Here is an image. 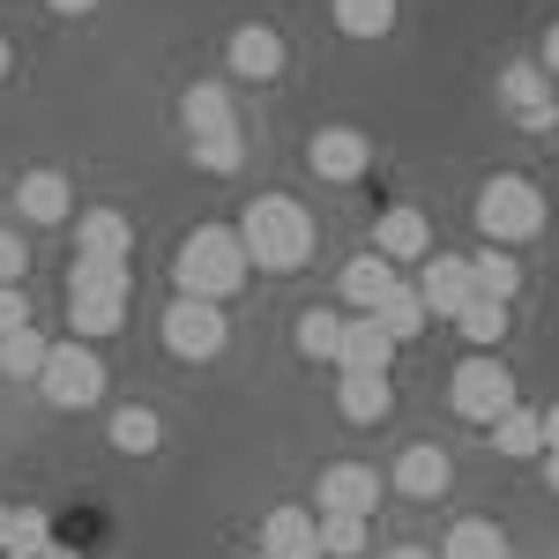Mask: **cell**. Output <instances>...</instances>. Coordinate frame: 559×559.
Instances as JSON below:
<instances>
[{
  "label": "cell",
  "instance_id": "obj_1",
  "mask_svg": "<svg viewBox=\"0 0 559 559\" xmlns=\"http://www.w3.org/2000/svg\"><path fill=\"white\" fill-rule=\"evenodd\" d=\"M247 276H254V261H247V247H239V231H231V224H202V231H187V239H179V261H173L179 299L224 306Z\"/></svg>",
  "mask_w": 559,
  "mask_h": 559
},
{
  "label": "cell",
  "instance_id": "obj_2",
  "mask_svg": "<svg viewBox=\"0 0 559 559\" xmlns=\"http://www.w3.org/2000/svg\"><path fill=\"white\" fill-rule=\"evenodd\" d=\"M239 247H247L254 269L292 276V269H306V254H313V216H306L292 194H261V202H247V216H239Z\"/></svg>",
  "mask_w": 559,
  "mask_h": 559
},
{
  "label": "cell",
  "instance_id": "obj_3",
  "mask_svg": "<svg viewBox=\"0 0 559 559\" xmlns=\"http://www.w3.org/2000/svg\"><path fill=\"white\" fill-rule=\"evenodd\" d=\"M477 231H485L492 247H522V239H537V231H545V194H537L522 173L485 179V187H477Z\"/></svg>",
  "mask_w": 559,
  "mask_h": 559
},
{
  "label": "cell",
  "instance_id": "obj_4",
  "mask_svg": "<svg viewBox=\"0 0 559 559\" xmlns=\"http://www.w3.org/2000/svg\"><path fill=\"white\" fill-rule=\"evenodd\" d=\"M448 395H455V418H471V426H500V418L515 411V373H508L492 350H477V358L455 366Z\"/></svg>",
  "mask_w": 559,
  "mask_h": 559
},
{
  "label": "cell",
  "instance_id": "obj_5",
  "mask_svg": "<svg viewBox=\"0 0 559 559\" xmlns=\"http://www.w3.org/2000/svg\"><path fill=\"white\" fill-rule=\"evenodd\" d=\"M38 388H45L52 411H90V403H105V358L90 344H52Z\"/></svg>",
  "mask_w": 559,
  "mask_h": 559
},
{
  "label": "cell",
  "instance_id": "obj_6",
  "mask_svg": "<svg viewBox=\"0 0 559 559\" xmlns=\"http://www.w3.org/2000/svg\"><path fill=\"white\" fill-rule=\"evenodd\" d=\"M224 336H231L224 306H210V299H173L165 306V350H173V358H216Z\"/></svg>",
  "mask_w": 559,
  "mask_h": 559
},
{
  "label": "cell",
  "instance_id": "obj_7",
  "mask_svg": "<svg viewBox=\"0 0 559 559\" xmlns=\"http://www.w3.org/2000/svg\"><path fill=\"white\" fill-rule=\"evenodd\" d=\"M418 299H426L432 321H455V313L477 299L471 254H426V261H418Z\"/></svg>",
  "mask_w": 559,
  "mask_h": 559
},
{
  "label": "cell",
  "instance_id": "obj_8",
  "mask_svg": "<svg viewBox=\"0 0 559 559\" xmlns=\"http://www.w3.org/2000/svg\"><path fill=\"white\" fill-rule=\"evenodd\" d=\"M313 500H321V515H373V508H381V471H366V463H329L321 485H313Z\"/></svg>",
  "mask_w": 559,
  "mask_h": 559
},
{
  "label": "cell",
  "instance_id": "obj_9",
  "mask_svg": "<svg viewBox=\"0 0 559 559\" xmlns=\"http://www.w3.org/2000/svg\"><path fill=\"white\" fill-rule=\"evenodd\" d=\"M306 165H313L321 179H336V187H344V179H366V165H373V142H366L358 128H321L313 142H306Z\"/></svg>",
  "mask_w": 559,
  "mask_h": 559
},
{
  "label": "cell",
  "instance_id": "obj_10",
  "mask_svg": "<svg viewBox=\"0 0 559 559\" xmlns=\"http://www.w3.org/2000/svg\"><path fill=\"white\" fill-rule=\"evenodd\" d=\"M448 485H455V463H448L440 440H418V448L395 455V492H403V500H440Z\"/></svg>",
  "mask_w": 559,
  "mask_h": 559
},
{
  "label": "cell",
  "instance_id": "obj_11",
  "mask_svg": "<svg viewBox=\"0 0 559 559\" xmlns=\"http://www.w3.org/2000/svg\"><path fill=\"white\" fill-rule=\"evenodd\" d=\"M261 552L269 559H321V515L313 508H269Z\"/></svg>",
  "mask_w": 559,
  "mask_h": 559
},
{
  "label": "cell",
  "instance_id": "obj_12",
  "mask_svg": "<svg viewBox=\"0 0 559 559\" xmlns=\"http://www.w3.org/2000/svg\"><path fill=\"white\" fill-rule=\"evenodd\" d=\"M231 75L239 83H276L284 75V38L269 23H239L231 31Z\"/></svg>",
  "mask_w": 559,
  "mask_h": 559
},
{
  "label": "cell",
  "instance_id": "obj_13",
  "mask_svg": "<svg viewBox=\"0 0 559 559\" xmlns=\"http://www.w3.org/2000/svg\"><path fill=\"white\" fill-rule=\"evenodd\" d=\"M373 254H388V261H426L432 254V224H426V210H381V224H373Z\"/></svg>",
  "mask_w": 559,
  "mask_h": 559
},
{
  "label": "cell",
  "instance_id": "obj_14",
  "mask_svg": "<svg viewBox=\"0 0 559 559\" xmlns=\"http://www.w3.org/2000/svg\"><path fill=\"white\" fill-rule=\"evenodd\" d=\"M68 321H75V344H105L128 329V292H68Z\"/></svg>",
  "mask_w": 559,
  "mask_h": 559
},
{
  "label": "cell",
  "instance_id": "obj_15",
  "mask_svg": "<svg viewBox=\"0 0 559 559\" xmlns=\"http://www.w3.org/2000/svg\"><path fill=\"white\" fill-rule=\"evenodd\" d=\"M179 120L194 142H216V134H239V112H231V90L224 83H194L179 97Z\"/></svg>",
  "mask_w": 559,
  "mask_h": 559
},
{
  "label": "cell",
  "instance_id": "obj_16",
  "mask_svg": "<svg viewBox=\"0 0 559 559\" xmlns=\"http://www.w3.org/2000/svg\"><path fill=\"white\" fill-rule=\"evenodd\" d=\"M395 350H403V344L388 336L373 313H366V321H344V358H336V373H388Z\"/></svg>",
  "mask_w": 559,
  "mask_h": 559
},
{
  "label": "cell",
  "instance_id": "obj_17",
  "mask_svg": "<svg viewBox=\"0 0 559 559\" xmlns=\"http://www.w3.org/2000/svg\"><path fill=\"white\" fill-rule=\"evenodd\" d=\"M15 202H23V216H31V224H68V210H75V187H68V173L38 165V173H23Z\"/></svg>",
  "mask_w": 559,
  "mask_h": 559
},
{
  "label": "cell",
  "instance_id": "obj_18",
  "mask_svg": "<svg viewBox=\"0 0 559 559\" xmlns=\"http://www.w3.org/2000/svg\"><path fill=\"white\" fill-rule=\"evenodd\" d=\"M336 411H344L350 426H381L388 411H395V381L388 373H344L336 381Z\"/></svg>",
  "mask_w": 559,
  "mask_h": 559
},
{
  "label": "cell",
  "instance_id": "obj_19",
  "mask_svg": "<svg viewBox=\"0 0 559 559\" xmlns=\"http://www.w3.org/2000/svg\"><path fill=\"white\" fill-rule=\"evenodd\" d=\"M388 292H395V261H388V254H358V261H344V306L373 313Z\"/></svg>",
  "mask_w": 559,
  "mask_h": 559
},
{
  "label": "cell",
  "instance_id": "obj_20",
  "mask_svg": "<svg viewBox=\"0 0 559 559\" xmlns=\"http://www.w3.org/2000/svg\"><path fill=\"white\" fill-rule=\"evenodd\" d=\"M440 559H508V530L485 522V515H463L440 537Z\"/></svg>",
  "mask_w": 559,
  "mask_h": 559
},
{
  "label": "cell",
  "instance_id": "obj_21",
  "mask_svg": "<svg viewBox=\"0 0 559 559\" xmlns=\"http://www.w3.org/2000/svg\"><path fill=\"white\" fill-rule=\"evenodd\" d=\"M128 247H134V231L120 210H83V254L90 261H128Z\"/></svg>",
  "mask_w": 559,
  "mask_h": 559
},
{
  "label": "cell",
  "instance_id": "obj_22",
  "mask_svg": "<svg viewBox=\"0 0 559 559\" xmlns=\"http://www.w3.org/2000/svg\"><path fill=\"white\" fill-rule=\"evenodd\" d=\"M471 276H477V299H515L522 292V261L508 254V247H485V254H471Z\"/></svg>",
  "mask_w": 559,
  "mask_h": 559
},
{
  "label": "cell",
  "instance_id": "obj_23",
  "mask_svg": "<svg viewBox=\"0 0 559 559\" xmlns=\"http://www.w3.org/2000/svg\"><path fill=\"white\" fill-rule=\"evenodd\" d=\"M373 321H381V329L395 336V344H411V336L426 329L432 313H426V299H418V284H395V292H388V299L373 306Z\"/></svg>",
  "mask_w": 559,
  "mask_h": 559
},
{
  "label": "cell",
  "instance_id": "obj_24",
  "mask_svg": "<svg viewBox=\"0 0 559 559\" xmlns=\"http://www.w3.org/2000/svg\"><path fill=\"white\" fill-rule=\"evenodd\" d=\"M157 440H165L157 411H142V403H120V411H112V448H120V455H157Z\"/></svg>",
  "mask_w": 559,
  "mask_h": 559
},
{
  "label": "cell",
  "instance_id": "obj_25",
  "mask_svg": "<svg viewBox=\"0 0 559 559\" xmlns=\"http://www.w3.org/2000/svg\"><path fill=\"white\" fill-rule=\"evenodd\" d=\"M45 358H52V344H45L38 329H15V336H0V373H8V381H38Z\"/></svg>",
  "mask_w": 559,
  "mask_h": 559
},
{
  "label": "cell",
  "instance_id": "obj_26",
  "mask_svg": "<svg viewBox=\"0 0 559 559\" xmlns=\"http://www.w3.org/2000/svg\"><path fill=\"white\" fill-rule=\"evenodd\" d=\"M492 448H500V455H545V411H508V418H500V426H492Z\"/></svg>",
  "mask_w": 559,
  "mask_h": 559
},
{
  "label": "cell",
  "instance_id": "obj_27",
  "mask_svg": "<svg viewBox=\"0 0 559 559\" xmlns=\"http://www.w3.org/2000/svg\"><path fill=\"white\" fill-rule=\"evenodd\" d=\"M336 31L344 38H388L395 31V0H336Z\"/></svg>",
  "mask_w": 559,
  "mask_h": 559
},
{
  "label": "cell",
  "instance_id": "obj_28",
  "mask_svg": "<svg viewBox=\"0 0 559 559\" xmlns=\"http://www.w3.org/2000/svg\"><path fill=\"white\" fill-rule=\"evenodd\" d=\"M299 350L306 358H344V313H321V306H306L299 313Z\"/></svg>",
  "mask_w": 559,
  "mask_h": 559
},
{
  "label": "cell",
  "instance_id": "obj_29",
  "mask_svg": "<svg viewBox=\"0 0 559 559\" xmlns=\"http://www.w3.org/2000/svg\"><path fill=\"white\" fill-rule=\"evenodd\" d=\"M455 329H463L477 350H492L500 336H508V306H500V299H471L463 313H455Z\"/></svg>",
  "mask_w": 559,
  "mask_h": 559
},
{
  "label": "cell",
  "instance_id": "obj_30",
  "mask_svg": "<svg viewBox=\"0 0 559 559\" xmlns=\"http://www.w3.org/2000/svg\"><path fill=\"white\" fill-rule=\"evenodd\" d=\"M68 292H134V276H128V261H90V254H75Z\"/></svg>",
  "mask_w": 559,
  "mask_h": 559
},
{
  "label": "cell",
  "instance_id": "obj_31",
  "mask_svg": "<svg viewBox=\"0 0 559 559\" xmlns=\"http://www.w3.org/2000/svg\"><path fill=\"white\" fill-rule=\"evenodd\" d=\"M366 552V515H321V559H358Z\"/></svg>",
  "mask_w": 559,
  "mask_h": 559
},
{
  "label": "cell",
  "instance_id": "obj_32",
  "mask_svg": "<svg viewBox=\"0 0 559 559\" xmlns=\"http://www.w3.org/2000/svg\"><path fill=\"white\" fill-rule=\"evenodd\" d=\"M45 545H52V522L38 515V508H15V530H8V552H23V559H38Z\"/></svg>",
  "mask_w": 559,
  "mask_h": 559
},
{
  "label": "cell",
  "instance_id": "obj_33",
  "mask_svg": "<svg viewBox=\"0 0 559 559\" xmlns=\"http://www.w3.org/2000/svg\"><path fill=\"white\" fill-rule=\"evenodd\" d=\"M194 165H202V173H239V165H247V142H239V134L194 142Z\"/></svg>",
  "mask_w": 559,
  "mask_h": 559
},
{
  "label": "cell",
  "instance_id": "obj_34",
  "mask_svg": "<svg viewBox=\"0 0 559 559\" xmlns=\"http://www.w3.org/2000/svg\"><path fill=\"white\" fill-rule=\"evenodd\" d=\"M508 97H515L522 120H537V112H545V75H537V68H515V75H508Z\"/></svg>",
  "mask_w": 559,
  "mask_h": 559
},
{
  "label": "cell",
  "instance_id": "obj_35",
  "mask_svg": "<svg viewBox=\"0 0 559 559\" xmlns=\"http://www.w3.org/2000/svg\"><path fill=\"white\" fill-rule=\"evenodd\" d=\"M15 329H31V299H23V284H0V336H15Z\"/></svg>",
  "mask_w": 559,
  "mask_h": 559
},
{
  "label": "cell",
  "instance_id": "obj_36",
  "mask_svg": "<svg viewBox=\"0 0 559 559\" xmlns=\"http://www.w3.org/2000/svg\"><path fill=\"white\" fill-rule=\"evenodd\" d=\"M23 269H31L23 239H15V231H0V284H23Z\"/></svg>",
  "mask_w": 559,
  "mask_h": 559
},
{
  "label": "cell",
  "instance_id": "obj_37",
  "mask_svg": "<svg viewBox=\"0 0 559 559\" xmlns=\"http://www.w3.org/2000/svg\"><path fill=\"white\" fill-rule=\"evenodd\" d=\"M545 455H559V403L545 411Z\"/></svg>",
  "mask_w": 559,
  "mask_h": 559
},
{
  "label": "cell",
  "instance_id": "obj_38",
  "mask_svg": "<svg viewBox=\"0 0 559 559\" xmlns=\"http://www.w3.org/2000/svg\"><path fill=\"white\" fill-rule=\"evenodd\" d=\"M45 8H52V15H90L97 0H45Z\"/></svg>",
  "mask_w": 559,
  "mask_h": 559
},
{
  "label": "cell",
  "instance_id": "obj_39",
  "mask_svg": "<svg viewBox=\"0 0 559 559\" xmlns=\"http://www.w3.org/2000/svg\"><path fill=\"white\" fill-rule=\"evenodd\" d=\"M545 68H552V75H559V23H552V31H545Z\"/></svg>",
  "mask_w": 559,
  "mask_h": 559
},
{
  "label": "cell",
  "instance_id": "obj_40",
  "mask_svg": "<svg viewBox=\"0 0 559 559\" xmlns=\"http://www.w3.org/2000/svg\"><path fill=\"white\" fill-rule=\"evenodd\" d=\"M381 559H440V552H426V545H395V552H381Z\"/></svg>",
  "mask_w": 559,
  "mask_h": 559
},
{
  "label": "cell",
  "instance_id": "obj_41",
  "mask_svg": "<svg viewBox=\"0 0 559 559\" xmlns=\"http://www.w3.org/2000/svg\"><path fill=\"white\" fill-rule=\"evenodd\" d=\"M8 530H15V508L0 500V552H8Z\"/></svg>",
  "mask_w": 559,
  "mask_h": 559
},
{
  "label": "cell",
  "instance_id": "obj_42",
  "mask_svg": "<svg viewBox=\"0 0 559 559\" xmlns=\"http://www.w3.org/2000/svg\"><path fill=\"white\" fill-rule=\"evenodd\" d=\"M545 485H552V492H559V455H545Z\"/></svg>",
  "mask_w": 559,
  "mask_h": 559
},
{
  "label": "cell",
  "instance_id": "obj_43",
  "mask_svg": "<svg viewBox=\"0 0 559 559\" xmlns=\"http://www.w3.org/2000/svg\"><path fill=\"white\" fill-rule=\"evenodd\" d=\"M8 60H15V52H8V38H0V75H8Z\"/></svg>",
  "mask_w": 559,
  "mask_h": 559
},
{
  "label": "cell",
  "instance_id": "obj_44",
  "mask_svg": "<svg viewBox=\"0 0 559 559\" xmlns=\"http://www.w3.org/2000/svg\"><path fill=\"white\" fill-rule=\"evenodd\" d=\"M0 559H23V552H0Z\"/></svg>",
  "mask_w": 559,
  "mask_h": 559
},
{
  "label": "cell",
  "instance_id": "obj_45",
  "mask_svg": "<svg viewBox=\"0 0 559 559\" xmlns=\"http://www.w3.org/2000/svg\"><path fill=\"white\" fill-rule=\"evenodd\" d=\"M254 559H269V552H254Z\"/></svg>",
  "mask_w": 559,
  "mask_h": 559
}]
</instances>
